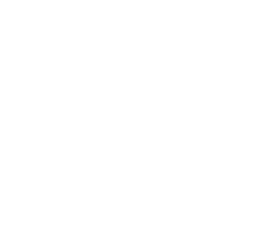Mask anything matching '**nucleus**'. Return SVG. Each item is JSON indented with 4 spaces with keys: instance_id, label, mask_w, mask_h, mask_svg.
<instances>
[]
</instances>
